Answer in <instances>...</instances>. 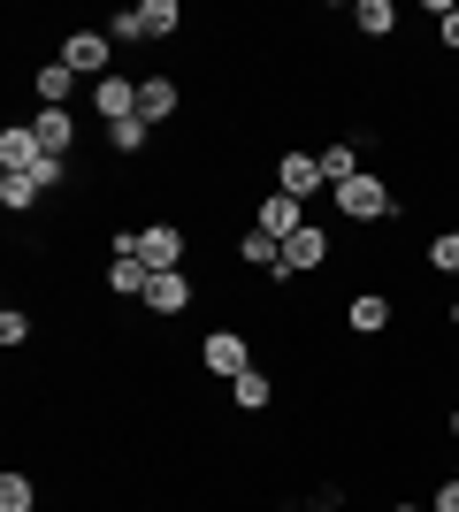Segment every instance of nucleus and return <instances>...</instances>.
<instances>
[{
	"mask_svg": "<svg viewBox=\"0 0 459 512\" xmlns=\"http://www.w3.org/2000/svg\"><path fill=\"white\" fill-rule=\"evenodd\" d=\"M337 214H345V222H391L398 214V192L391 184H383V176H352V184H337Z\"/></svg>",
	"mask_w": 459,
	"mask_h": 512,
	"instance_id": "f257e3e1",
	"label": "nucleus"
},
{
	"mask_svg": "<svg viewBox=\"0 0 459 512\" xmlns=\"http://www.w3.org/2000/svg\"><path fill=\"white\" fill-rule=\"evenodd\" d=\"M176 23H184V8L176 0H138V8H123V16L108 23V39H176Z\"/></svg>",
	"mask_w": 459,
	"mask_h": 512,
	"instance_id": "f03ea898",
	"label": "nucleus"
},
{
	"mask_svg": "<svg viewBox=\"0 0 459 512\" xmlns=\"http://www.w3.org/2000/svg\"><path fill=\"white\" fill-rule=\"evenodd\" d=\"M199 367H207V375H222V383H238L245 367H253L245 329H207V337H199Z\"/></svg>",
	"mask_w": 459,
	"mask_h": 512,
	"instance_id": "7ed1b4c3",
	"label": "nucleus"
},
{
	"mask_svg": "<svg viewBox=\"0 0 459 512\" xmlns=\"http://www.w3.org/2000/svg\"><path fill=\"white\" fill-rule=\"evenodd\" d=\"M146 306L153 321H176V314H192V276H184V268H153V283H146Z\"/></svg>",
	"mask_w": 459,
	"mask_h": 512,
	"instance_id": "20e7f679",
	"label": "nucleus"
},
{
	"mask_svg": "<svg viewBox=\"0 0 459 512\" xmlns=\"http://www.w3.org/2000/svg\"><path fill=\"white\" fill-rule=\"evenodd\" d=\"M108 54H115V39H108V31H69V39H62V62L77 69V77H92V85H100V77H115V69H108Z\"/></svg>",
	"mask_w": 459,
	"mask_h": 512,
	"instance_id": "39448f33",
	"label": "nucleus"
},
{
	"mask_svg": "<svg viewBox=\"0 0 459 512\" xmlns=\"http://www.w3.org/2000/svg\"><path fill=\"white\" fill-rule=\"evenodd\" d=\"M322 184H329V176H322V161H314L306 146H284V153H276V192H291V199H314Z\"/></svg>",
	"mask_w": 459,
	"mask_h": 512,
	"instance_id": "423d86ee",
	"label": "nucleus"
},
{
	"mask_svg": "<svg viewBox=\"0 0 459 512\" xmlns=\"http://www.w3.org/2000/svg\"><path fill=\"white\" fill-rule=\"evenodd\" d=\"M329 253H337V245H329V230H322V222H306L299 237H284V283L306 276V268H322V276H329Z\"/></svg>",
	"mask_w": 459,
	"mask_h": 512,
	"instance_id": "0eeeda50",
	"label": "nucleus"
},
{
	"mask_svg": "<svg viewBox=\"0 0 459 512\" xmlns=\"http://www.w3.org/2000/svg\"><path fill=\"white\" fill-rule=\"evenodd\" d=\"M184 245H192L184 222H146V230H138V260H146V268H184Z\"/></svg>",
	"mask_w": 459,
	"mask_h": 512,
	"instance_id": "6e6552de",
	"label": "nucleus"
},
{
	"mask_svg": "<svg viewBox=\"0 0 459 512\" xmlns=\"http://www.w3.org/2000/svg\"><path fill=\"white\" fill-rule=\"evenodd\" d=\"M92 115H100V123H131L138 115V77H100V85H92Z\"/></svg>",
	"mask_w": 459,
	"mask_h": 512,
	"instance_id": "1a4fd4ad",
	"label": "nucleus"
},
{
	"mask_svg": "<svg viewBox=\"0 0 459 512\" xmlns=\"http://www.w3.org/2000/svg\"><path fill=\"white\" fill-rule=\"evenodd\" d=\"M31 138H39V153L69 161V146H77V115H69V107H39V115H31Z\"/></svg>",
	"mask_w": 459,
	"mask_h": 512,
	"instance_id": "9d476101",
	"label": "nucleus"
},
{
	"mask_svg": "<svg viewBox=\"0 0 459 512\" xmlns=\"http://www.w3.org/2000/svg\"><path fill=\"white\" fill-rule=\"evenodd\" d=\"M253 230H268L276 245H284V237H299V230H306V199L268 192V199H261V222H253Z\"/></svg>",
	"mask_w": 459,
	"mask_h": 512,
	"instance_id": "9b49d317",
	"label": "nucleus"
},
{
	"mask_svg": "<svg viewBox=\"0 0 459 512\" xmlns=\"http://www.w3.org/2000/svg\"><path fill=\"white\" fill-rule=\"evenodd\" d=\"M39 169V138H31V123H8L0 130V176H23Z\"/></svg>",
	"mask_w": 459,
	"mask_h": 512,
	"instance_id": "f8f14e48",
	"label": "nucleus"
},
{
	"mask_svg": "<svg viewBox=\"0 0 459 512\" xmlns=\"http://www.w3.org/2000/svg\"><path fill=\"white\" fill-rule=\"evenodd\" d=\"M345 329L352 337H383V329H391V299H383V291H360V299L345 306Z\"/></svg>",
	"mask_w": 459,
	"mask_h": 512,
	"instance_id": "ddd939ff",
	"label": "nucleus"
},
{
	"mask_svg": "<svg viewBox=\"0 0 459 512\" xmlns=\"http://www.w3.org/2000/svg\"><path fill=\"white\" fill-rule=\"evenodd\" d=\"M176 107H184L176 77H138V115H146V123H169Z\"/></svg>",
	"mask_w": 459,
	"mask_h": 512,
	"instance_id": "4468645a",
	"label": "nucleus"
},
{
	"mask_svg": "<svg viewBox=\"0 0 459 512\" xmlns=\"http://www.w3.org/2000/svg\"><path fill=\"white\" fill-rule=\"evenodd\" d=\"M69 92H77V69H69L62 54H54V62H46L39 77H31V100H39V107H69Z\"/></svg>",
	"mask_w": 459,
	"mask_h": 512,
	"instance_id": "2eb2a0df",
	"label": "nucleus"
},
{
	"mask_svg": "<svg viewBox=\"0 0 459 512\" xmlns=\"http://www.w3.org/2000/svg\"><path fill=\"white\" fill-rule=\"evenodd\" d=\"M314 161H322L329 192H337V184H352V176H360V138H337V146H322Z\"/></svg>",
	"mask_w": 459,
	"mask_h": 512,
	"instance_id": "dca6fc26",
	"label": "nucleus"
},
{
	"mask_svg": "<svg viewBox=\"0 0 459 512\" xmlns=\"http://www.w3.org/2000/svg\"><path fill=\"white\" fill-rule=\"evenodd\" d=\"M153 146V123L146 115H131V123H108V153H123V161H138V153Z\"/></svg>",
	"mask_w": 459,
	"mask_h": 512,
	"instance_id": "f3484780",
	"label": "nucleus"
},
{
	"mask_svg": "<svg viewBox=\"0 0 459 512\" xmlns=\"http://www.w3.org/2000/svg\"><path fill=\"white\" fill-rule=\"evenodd\" d=\"M230 398H238L245 413H268V398H276V383H268V367H245L238 383H230Z\"/></svg>",
	"mask_w": 459,
	"mask_h": 512,
	"instance_id": "a211bd4d",
	"label": "nucleus"
},
{
	"mask_svg": "<svg viewBox=\"0 0 459 512\" xmlns=\"http://www.w3.org/2000/svg\"><path fill=\"white\" fill-rule=\"evenodd\" d=\"M146 283H153L146 260H115V268H108V291H115V299H146Z\"/></svg>",
	"mask_w": 459,
	"mask_h": 512,
	"instance_id": "6ab92c4d",
	"label": "nucleus"
},
{
	"mask_svg": "<svg viewBox=\"0 0 459 512\" xmlns=\"http://www.w3.org/2000/svg\"><path fill=\"white\" fill-rule=\"evenodd\" d=\"M352 23H360V31H368V39H391V23H398V8H391V0H360V8H352Z\"/></svg>",
	"mask_w": 459,
	"mask_h": 512,
	"instance_id": "aec40b11",
	"label": "nucleus"
},
{
	"mask_svg": "<svg viewBox=\"0 0 459 512\" xmlns=\"http://www.w3.org/2000/svg\"><path fill=\"white\" fill-rule=\"evenodd\" d=\"M39 184H31V176H0V207H8V214H31V207H39Z\"/></svg>",
	"mask_w": 459,
	"mask_h": 512,
	"instance_id": "412c9836",
	"label": "nucleus"
},
{
	"mask_svg": "<svg viewBox=\"0 0 459 512\" xmlns=\"http://www.w3.org/2000/svg\"><path fill=\"white\" fill-rule=\"evenodd\" d=\"M31 505H39L31 474H16V467H8V474H0V512H31Z\"/></svg>",
	"mask_w": 459,
	"mask_h": 512,
	"instance_id": "4be33fe9",
	"label": "nucleus"
},
{
	"mask_svg": "<svg viewBox=\"0 0 459 512\" xmlns=\"http://www.w3.org/2000/svg\"><path fill=\"white\" fill-rule=\"evenodd\" d=\"M429 268L459 276V230H437V237H429Z\"/></svg>",
	"mask_w": 459,
	"mask_h": 512,
	"instance_id": "5701e85b",
	"label": "nucleus"
},
{
	"mask_svg": "<svg viewBox=\"0 0 459 512\" xmlns=\"http://www.w3.org/2000/svg\"><path fill=\"white\" fill-rule=\"evenodd\" d=\"M23 337H31V314H23V306H8V314H0V344H8V352H16Z\"/></svg>",
	"mask_w": 459,
	"mask_h": 512,
	"instance_id": "b1692460",
	"label": "nucleus"
},
{
	"mask_svg": "<svg viewBox=\"0 0 459 512\" xmlns=\"http://www.w3.org/2000/svg\"><path fill=\"white\" fill-rule=\"evenodd\" d=\"M429 512H459V482H452V474L437 482V505H429Z\"/></svg>",
	"mask_w": 459,
	"mask_h": 512,
	"instance_id": "393cba45",
	"label": "nucleus"
},
{
	"mask_svg": "<svg viewBox=\"0 0 459 512\" xmlns=\"http://www.w3.org/2000/svg\"><path fill=\"white\" fill-rule=\"evenodd\" d=\"M444 436H452V444H459V398H452V406H444Z\"/></svg>",
	"mask_w": 459,
	"mask_h": 512,
	"instance_id": "a878e982",
	"label": "nucleus"
},
{
	"mask_svg": "<svg viewBox=\"0 0 459 512\" xmlns=\"http://www.w3.org/2000/svg\"><path fill=\"white\" fill-rule=\"evenodd\" d=\"M383 512H429V505H383Z\"/></svg>",
	"mask_w": 459,
	"mask_h": 512,
	"instance_id": "bb28decb",
	"label": "nucleus"
},
{
	"mask_svg": "<svg viewBox=\"0 0 459 512\" xmlns=\"http://www.w3.org/2000/svg\"><path fill=\"white\" fill-rule=\"evenodd\" d=\"M452 329H459V299H452Z\"/></svg>",
	"mask_w": 459,
	"mask_h": 512,
	"instance_id": "cd10ccee",
	"label": "nucleus"
},
{
	"mask_svg": "<svg viewBox=\"0 0 459 512\" xmlns=\"http://www.w3.org/2000/svg\"><path fill=\"white\" fill-rule=\"evenodd\" d=\"M452 398H459V375H452Z\"/></svg>",
	"mask_w": 459,
	"mask_h": 512,
	"instance_id": "c85d7f7f",
	"label": "nucleus"
},
{
	"mask_svg": "<svg viewBox=\"0 0 459 512\" xmlns=\"http://www.w3.org/2000/svg\"><path fill=\"white\" fill-rule=\"evenodd\" d=\"M452 482H459V467H452Z\"/></svg>",
	"mask_w": 459,
	"mask_h": 512,
	"instance_id": "c756f323",
	"label": "nucleus"
}]
</instances>
